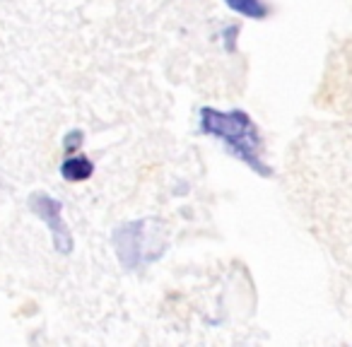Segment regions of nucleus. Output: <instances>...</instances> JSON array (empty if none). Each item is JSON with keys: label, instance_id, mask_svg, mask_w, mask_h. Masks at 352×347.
<instances>
[{"label": "nucleus", "instance_id": "1", "mask_svg": "<svg viewBox=\"0 0 352 347\" xmlns=\"http://www.w3.org/2000/svg\"><path fill=\"white\" fill-rule=\"evenodd\" d=\"M201 133L203 135L217 137L225 142V147L232 152V157H236L239 161H244L251 171H256L258 177L270 179L273 169L265 161V150H263V137H261L258 126L254 123V118L241 109H232V111H220V109L203 107L201 109Z\"/></svg>", "mask_w": 352, "mask_h": 347}, {"label": "nucleus", "instance_id": "2", "mask_svg": "<svg viewBox=\"0 0 352 347\" xmlns=\"http://www.w3.org/2000/svg\"><path fill=\"white\" fill-rule=\"evenodd\" d=\"M111 241L118 263L126 270L145 268V265L160 260L166 251L164 227L160 220H152V217L118 225Z\"/></svg>", "mask_w": 352, "mask_h": 347}, {"label": "nucleus", "instance_id": "3", "mask_svg": "<svg viewBox=\"0 0 352 347\" xmlns=\"http://www.w3.org/2000/svg\"><path fill=\"white\" fill-rule=\"evenodd\" d=\"M30 208L51 232V241L58 254L68 256L73 251V234H70L68 225L63 220V203L56 198L46 196V193H32Z\"/></svg>", "mask_w": 352, "mask_h": 347}, {"label": "nucleus", "instance_id": "4", "mask_svg": "<svg viewBox=\"0 0 352 347\" xmlns=\"http://www.w3.org/2000/svg\"><path fill=\"white\" fill-rule=\"evenodd\" d=\"M92 174H94L92 159L85 155H78V152H75V155H68L63 159V164H60V177H63L65 181H73V183L87 181Z\"/></svg>", "mask_w": 352, "mask_h": 347}, {"label": "nucleus", "instance_id": "5", "mask_svg": "<svg viewBox=\"0 0 352 347\" xmlns=\"http://www.w3.org/2000/svg\"><path fill=\"white\" fill-rule=\"evenodd\" d=\"M225 5L246 20H265L270 12L263 0H225Z\"/></svg>", "mask_w": 352, "mask_h": 347}, {"label": "nucleus", "instance_id": "6", "mask_svg": "<svg viewBox=\"0 0 352 347\" xmlns=\"http://www.w3.org/2000/svg\"><path fill=\"white\" fill-rule=\"evenodd\" d=\"M82 131H70L68 135L63 137V150L65 155H75V152H80V147H82Z\"/></svg>", "mask_w": 352, "mask_h": 347}, {"label": "nucleus", "instance_id": "7", "mask_svg": "<svg viewBox=\"0 0 352 347\" xmlns=\"http://www.w3.org/2000/svg\"><path fill=\"white\" fill-rule=\"evenodd\" d=\"M236 32H239V30H236V27H230V30L225 32V34H227V49H230V51L234 49V39H232V36H234Z\"/></svg>", "mask_w": 352, "mask_h": 347}]
</instances>
